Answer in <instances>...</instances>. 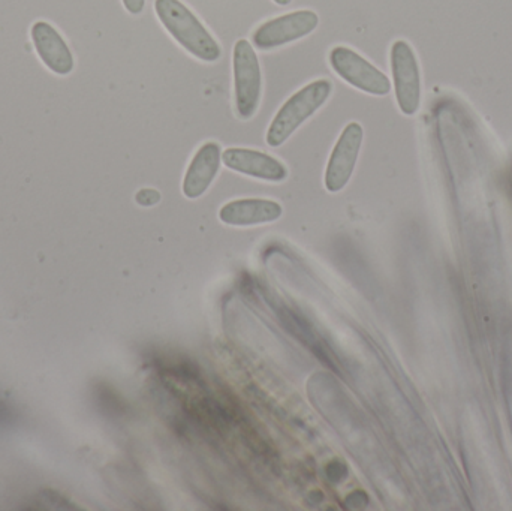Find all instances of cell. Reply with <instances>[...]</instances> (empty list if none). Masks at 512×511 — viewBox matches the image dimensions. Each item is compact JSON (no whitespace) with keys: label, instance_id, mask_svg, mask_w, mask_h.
Segmentation results:
<instances>
[{"label":"cell","instance_id":"cell-1","mask_svg":"<svg viewBox=\"0 0 512 511\" xmlns=\"http://www.w3.org/2000/svg\"><path fill=\"white\" fill-rule=\"evenodd\" d=\"M155 12L174 41L195 59L206 63L221 59V44L182 0H155Z\"/></svg>","mask_w":512,"mask_h":511},{"label":"cell","instance_id":"cell-2","mask_svg":"<svg viewBox=\"0 0 512 511\" xmlns=\"http://www.w3.org/2000/svg\"><path fill=\"white\" fill-rule=\"evenodd\" d=\"M331 93L333 83L327 78H319L289 96L271 120L265 134V143L270 147L283 146L328 101Z\"/></svg>","mask_w":512,"mask_h":511},{"label":"cell","instance_id":"cell-3","mask_svg":"<svg viewBox=\"0 0 512 511\" xmlns=\"http://www.w3.org/2000/svg\"><path fill=\"white\" fill-rule=\"evenodd\" d=\"M234 107L237 116L249 120L255 116L261 102L262 72L254 45L239 39L233 51Z\"/></svg>","mask_w":512,"mask_h":511},{"label":"cell","instance_id":"cell-4","mask_svg":"<svg viewBox=\"0 0 512 511\" xmlns=\"http://www.w3.org/2000/svg\"><path fill=\"white\" fill-rule=\"evenodd\" d=\"M331 69L349 86L373 96H385L391 84L387 75L361 54L345 45H336L328 54Z\"/></svg>","mask_w":512,"mask_h":511},{"label":"cell","instance_id":"cell-5","mask_svg":"<svg viewBox=\"0 0 512 511\" xmlns=\"http://www.w3.org/2000/svg\"><path fill=\"white\" fill-rule=\"evenodd\" d=\"M319 17L310 9H298L264 21L252 33V45L258 50L268 51L306 38L315 32Z\"/></svg>","mask_w":512,"mask_h":511},{"label":"cell","instance_id":"cell-6","mask_svg":"<svg viewBox=\"0 0 512 511\" xmlns=\"http://www.w3.org/2000/svg\"><path fill=\"white\" fill-rule=\"evenodd\" d=\"M364 140L363 126L358 122H349L337 138L327 168H325L324 183L327 191L340 192L354 174L360 155L361 144Z\"/></svg>","mask_w":512,"mask_h":511},{"label":"cell","instance_id":"cell-7","mask_svg":"<svg viewBox=\"0 0 512 511\" xmlns=\"http://www.w3.org/2000/svg\"><path fill=\"white\" fill-rule=\"evenodd\" d=\"M391 69L400 110L405 114L415 113L420 98V74L417 57L408 42H394L391 47Z\"/></svg>","mask_w":512,"mask_h":511},{"label":"cell","instance_id":"cell-8","mask_svg":"<svg viewBox=\"0 0 512 511\" xmlns=\"http://www.w3.org/2000/svg\"><path fill=\"white\" fill-rule=\"evenodd\" d=\"M222 162L225 167L236 173L265 180V182L279 183L288 177V168L282 161L268 153L246 149V147H230L224 150Z\"/></svg>","mask_w":512,"mask_h":511},{"label":"cell","instance_id":"cell-9","mask_svg":"<svg viewBox=\"0 0 512 511\" xmlns=\"http://www.w3.org/2000/svg\"><path fill=\"white\" fill-rule=\"evenodd\" d=\"M222 147L216 141H207L191 159L185 179H183V194L195 200L206 194L213 180L221 170Z\"/></svg>","mask_w":512,"mask_h":511},{"label":"cell","instance_id":"cell-10","mask_svg":"<svg viewBox=\"0 0 512 511\" xmlns=\"http://www.w3.org/2000/svg\"><path fill=\"white\" fill-rule=\"evenodd\" d=\"M33 45L42 62L54 74L68 75L74 69V56L63 36L47 21H36L30 29Z\"/></svg>","mask_w":512,"mask_h":511},{"label":"cell","instance_id":"cell-11","mask_svg":"<svg viewBox=\"0 0 512 511\" xmlns=\"http://www.w3.org/2000/svg\"><path fill=\"white\" fill-rule=\"evenodd\" d=\"M282 212V206L276 201L246 198L225 204L219 212V219L233 227H252L277 221Z\"/></svg>","mask_w":512,"mask_h":511},{"label":"cell","instance_id":"cell-12","mask_svg":"<svg viewBox=\"0 0 512 511\" xmlns=\"http://www.w3.org/2000/svg\"><path fill=\"white\" fill-rule=\"evenodd\" d=\"M126 11L132 15H140L146 8V0H122Z\"/></svg>","mask_w":512,"mask_h":511},{"label":"cell","instance_id":"cell-13","mask_svg":"<svg viewBox=\"0 0 512 511\" xmlns=\"http://www.w3.org/2000/svg\"><path fill=\"white\" fill-rule=\"evenodd\" d=\"M138 197H146V200L138 201V203L143 204V206H153V204L158 203L161 200V195L158 192L153 191V189H144L138 194Z\"/></svg>","mask_w":512,"mask_h":511},{"label":"cell","instance_id":"cell-14","mask_svg":"<svg viewBox=\"0 0 512 511\" xmlns=\"http://www.w3.org/2000/svg\"><path fill=\"white\" fill-rule=\"evenodd\" d=\"M274 3H276V5H279V6H288L289 3L292 2V0H273Z\"/></svg>","mask_w":512,"mask_h":511}]
</instances>
